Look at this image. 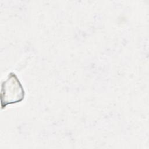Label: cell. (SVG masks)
Listing matches in <instances>:
<instances>
[{
  "label": "cell",
  "mask_w": 149,
  "mask_h": 149,
  "mask_svg": "<svg viewBox=\"0 0 149 149\" xmlns=\"http://www.w3.org/2000/svg\"><path fill=\"white\" fill-rule=\"evenodd\" d=\"M5 94L2 99L5 98V106L9 104L22 101L24 97V91L17 76L10 73L7 80L3 84L2 94Z\"/></svg>",
  "instance_id": "1"
}]
</instances>
